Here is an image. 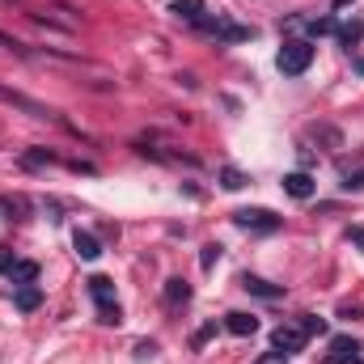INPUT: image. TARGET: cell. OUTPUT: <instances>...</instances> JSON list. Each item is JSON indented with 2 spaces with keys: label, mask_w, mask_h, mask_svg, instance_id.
I'll use <instances>...</instances> for the list:
<instances>
[{
  "label": "cell",
  "mask_w": 364,
  "mask_h": 364,
  "mask_svg": "<svg viewBox=\"0 0 364 364\" xmlns=\"http://www.w3.org/2000/svg\"><path fill=\"white\" fill-rule=\"evenodd\" d=\"M212 335H216V322H208L203 331H195V339H191V343H195V348H203V343H208Z\"/></svg>",
  "instance_id": "22"
},
{
  "label": "cell",
  "mask_w": 364,
  "mask_h": 364,
  "mask_svg": "<svg viewBox=\"0 0 364 364\" xmlns=\"http://www.w3.org/2000/svg\"><path fill=\"white\" fill-rule=\"evenodd\" d=\"M216 263H220V246H216V242H208V246H203V255H199V267H203V272H212Z\"/></svg>",
  "instance_id": "17"
},
{
  "label": "cell",
  "mask_w": 364,
  "mask_h": 364,
  "mask_svg": "<svg viewBox=\"0 0 364 364\" xmlns=\"http://www.w3.org/2000/svg\"><path fill=\"white\" fill-rule=\"evenodd\" d=\"M13 263H17V259H13V250H9V246H0V272H9Z\"/></svg>",
  "instance_id": "24"
},
{
  "label": "cell",
  "mask_w": 364,
  "mask_h": 364,
  "mask_svg": "<svg viewBox=\"0 0 364 364\" xmlns=\"http://www.w3.org/2000/svg\"><path fill=\"white\" fill-rule=\"evenodd\" d=\"M186 301H191V284L178 279V275H174V279H166V305H170V309H182Z\"/></svg>",
  "instance_id": "12"
},
{
  "label": "cell",
  "mask_w": 364,
  "mask_h": 364,
  "mask_svg": "<svg viewBox=\"0 0 364 364\" xmlns=\"http://www.w3.org/2000/svg\"><path fill=\"white\" fill-rule=\"evenodd\" d=\"M360 21H352V26H339V38H343V43H348V47H352V43H356V38H360Z\"/></svg>",
  "instance_id": "20"
},
{
  "label": "cell",
  "mask_w": 364,
  "mask_h": 364,
  "mask_svg": "<svg viewBox=\"0 0 364 364\" xmlns=\"http://www.w3.org/2000/svg\"><path fill=\"white\" fill-rule=\"evenodd\" d=\"M199 30L212 34V38H220V43H246V38H255L250 26H237V21H225V17H203Z\"/></svg>",
  "instance_id": "4"
},
{
  "label": "cell",
  "mask_w": 364,
  "mask_h": 364,
  "mask_svg": "<svg viewBox=\"0 0 364 364\" xmlns=\"http://www.w3.org/2000/svg\"><path fill=\"white\" fill-rule=\"evenodd\" d=\"M90 296H93V305H97V314H102V322H110V326L123 322V309H119V301H114V284H110L106 275H93L90 279Z\"/></svg>",
  "instance_id": "2"
},
{
  "label": "cell",
  "mask_w": 364,
  "mask_h": 364,
  "mask_svg": "<svg viewBox=\"0 0 364 364\" xmlns=\"http://www.w3.org/2000/svg\"><path fill=\"white\" fill-rule=\"evenodd\" d=\"M73 246H77V255H81L85 263H93V259L102 255V242H97L93 233H85V229H77V233H73Z\"/></svg>",
  "instance_id": "11"
},
{
  "label": "cell",
  "mask_w": 364,
  "mask_h": 364,
  "mask_svg": "<svg viewBox=\"0 0 364 364\" xmlns=\"http://www.w3.org/2000/svg\"><path fill=\"white\" fill-rule=\"evenodd\" d=\"M343 186H348V191H364V170H348V174H343Z\"/></svg>",
  "instance_id": "21"
},
{
  "label": "cell",
  "mask_w": 364,
  "mask_h": 364,
  "mask_svg": "<svg viewBox=\"0 0 364 364\" xmlns=\"http://www.w3.org/2000/svg\"><path fill=\"white\" fill-rule=\"evenodd\" d=\"M242 288L255 292V296H263V301H279V296H284L279 284H267V279H259V275H242Z\"/></svg>",
  "instance_id": "9"
},
{
  "label": "cell",
  "mask_w": 364,
  "mask_h": 364,
  "mask_svg": "<svg viewBox=\"0 0 364 364\" xmlns=\"http://www.w3.org/2000/svg\"><path fill=\"white\" fill-rule=\"evenodd\" d=\"M284 191H288L292 199H309V195H314V178H309L305 170H292V174H284Z\"/></svg>",
  "instance_id": "8"
},
{
  "label": "cell",
  "mask_w": 364,
  "mask_h": 364,
  "mask_svg": "<svg viewBox=\"0 0 364 364\" xmlns=\"http://www.w3.org/2000/svg\"><path fill=\"white\" fill-rule=\"evenodd\" d=\"M326 364H364L360 343L348 339V335H335V339H331V352H326Z\"/></svg>",
  "instance_id": "7"
},
{
  "label": "cell",
  "mask_w": 364,
  "mask_h": 364,
  "mask_svg": "<svg viewBox=\"0 0 364 364\" xmlns=\"http://www.w3.org/2000/svg\"><path fill=\"white\" fill-rule=\"evenodd\" d=\"M343 4H348V0H335V9H343Z\"/></svg>",
  "instance_id": "27"
},
{
  "label": "cell",
  "mask_w": 364,
  "mask_h": 364,
  "mask_svg": "<svg viewBox=\"0 0 364 364\" xmlns=\"http://www.w3.org/2000/svg\"><path fill=\"white\" fill-rule=\"evenodd\" d=\"M309 64H314V47L305 38H288L279 47V55H275V68L284 77H301V73H309Z\"/></svg>",
  "instance_id": "1"
},
{
  "label": "cell",
  "mask_w": 364,
  "mask_h": 364,
  "mask_svg": "<svg viewBox=\"0 0 364 364\" xmlns=\"http://www.w3.org/2000/svg\"><path fill=\"white\" fill-rule=\"evenodd\" d=\"M13 301H17V309H21V314H34V309L43 305V292H38V284H21Z\"/></svg>",
  "instance_id": "14"
},
{
  "label": "cell",
  "mask_w": 364,
  "mask_h": 364,
  "mask_svg": "<svg viewBox=\"0 0 364 364\" xmlns=\"http://www.w3.org/2000/svg\"><path fill=\"white\" fill-rule=\"evenodd\" d=\"M305 343H309V335H305V326H301V322H284V326H275V331H272V352L292 356V352H301Z\"/></svg>",
  "instance_id": "5"
},
{
  "label": "cell",
  "mask_w": 364,
  "mask_h": 364,
  "mask_svg": "<svg viewBox=\"0 0 364 364\" xmlns=\"http://www.w3.org/2000/svg\"><path fill=\"white\" fill-rule=\"evenodd\" d=\"M246 182H250V178H246L237 166H225V170H220V186H225V191H242Z\"/></svg>",
  "instance_id": "16"
},
{
  "label": "cell",
  "mask_w": 364,
  "mask_h": 364,
  "mask_svg": "<svg viewBox=\"0 0 364 364\" xmlns=\"http://www.w3.org/2000/svg\"><path fill=\"white\" fill-rule=\"evenodd\" d=\"M9 279L21 288V284H34L38 279V263H30V259H17L13 267H9Z\"/></svg>",
  "instance_id": "15"
},
{
  "label": "cell",
  "mask_w": 364,
  "mask_h": 364,
  "mask_svg": "<svg viewBox=\"0 0 364 364\" xmlns=\"http://www.w3.org/2000/svg\"><path fill=\"white\" fill-rule=\"evenodd\" d=\"M225 326H229V335L250 339V335L259 331V318H255V314H229V318H225Z\"/></svg>",
  "instance_id": "10"
},
{
  "label": "cell",
  "mask_w": 364,
  "mask_h": 364,
  "mask_svg": "<svg viewBox=\"0 0 364 364\" xmlns=\"http://www.w3.org/2000/svg\"><path fill=\"white\" fill-rule=\"evenodd\" d=\"M170 13L182 17V21H195V26H199L208 9H203V0H174V4H170Z\"/></svg>",
  "instance_id": "13"
},
{
  "label": "cell",
  "mask_w": 364,
  "mask_h": 364,
  "mask_svg": "<svg viewBox=\"0 0 364 364\" xmlns=\"http://www.w3.org/2000/svg\"><path fill=\"white\" fill-rule=\"evenodd\" d=\"M296 322L305 326V335H322V331H326V318H314V314H301Z\"/></svg>",
  "instance_id": "19"
},
{
  "label": "cell",
  "mask_w": 364,
  "mask_h": 364,
  "mask_svg": "<svg viewBox=\"0 0 364 364\" xmlns=\"http://www.w3.org/2000/svg\"><path fill=\"white\" fill-rule=\"evenodd\" d=\"M348 242H356V246L364 250V229H360V225H352V229H348Z\"/></svg>",
  "instance_id": "25"
},
{
  "label": "cell",
  "mask_w": 364,
  "mask_h": 364,
  "mask_svg": "<svg viewBox=\"0 0 364 364\" xmlns=\"http://www.w3.org/2000/svg\"><path fill=\"white\" fill-rule=\"evenodd\" d=\"M233 225L237 229H250V233H275L284 220L267 212V208H242V212H233Z\"/></svg>",
  "instance_id": "3"
},
{
  "label": "cell",
  "mask_w": 364,
  "mask_h": 364,
  "mask_svg": "<svg viewBox=\"0 0 364 364\" xmlns=\"http://www.w3.org/2000/svg\"><path fill=\"white\" fill-rule=\"evenodd\" d=\"M136 356H140V360H153V356H157V343H153V339H149V343H136Z\"/></svg>",
  "instance_id": "23"
},
{
  "label": "cell",
  "mask_w": 364,
  "mask_h": 364,
  "mask_svg": "<svg viewBox=\"0 0 364 364\" xmlns=\"http://www.w3.org/2000/svg\"><path fill=\"white\" fill-rule=\"evenodd\" d=\"M255 364H284V352H267V356H259Z\"/></svg>",
  "instance_id": "26"
},
{
  "label": "cell",
  "mask_w": 364,
  "mask_h": 364,
  "mask_svg": "<svg viewBox=\"0 0 364 364\" xmlns=\"http://www.w3.org/2000/svg\"><path fill=\"white\" fill-rule=\"evenodd\" d=\"M0 102H4V106H17V110H26L30 119H60L51 106H43V102H34V97H26V93H17V90H4V85H0Z\"/></svg>",
  "instance_id": "6"
},
{
  "label": "cell",
  "mask_w": 364,
  "mask_h": 364,
  "mask_svg": "<svg viewBox=\"0 0 364 364\" xmlns=\"http://www.w3.org/2000/svg\"><path fill=\"white\" fill-rule=\"evenodd\" d=\"M51 161H55V153H47V149H34L21 157V166H51Z\"/></svg>",
  "instance_id": "18"
}]
</instances>
